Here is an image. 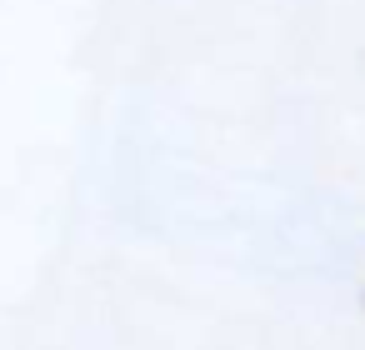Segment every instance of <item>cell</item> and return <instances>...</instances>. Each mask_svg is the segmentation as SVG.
<instances>
[{"mask_svg":"<svg viewBox=\"0 0 365 350\" xmlns=\"http://www.w3.org/2000/svg\"><path fill=\"white\" fill-rule=\"evenodd\" d=\"M360 310H365V290H360Z\"/></svg>","mask_w":365,"mask_h":350,"instance_id":"cell-1","label":"cell"}]
</instances>
